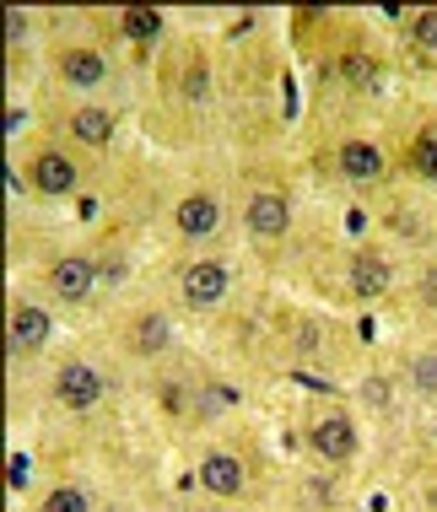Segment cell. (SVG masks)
Here are the masks:
<instances>
[{"instance_id":"cell-11","label":"cell","mask_w":437,"mask_h":512,"mask_svg":"<svg viewBox=\"0 0 437 512\" xmlns=\"http://www.w3.org/2000/svg\"><path fill=\"white\" fill-rule=\"evenodd\" d=\"M168 340H173V324H168V318H162V313H141V318H135V324H130V356H162V351H168Z\"/></svg>"},{"instance_id":"cell-21","label":"cell","mask_w":437,"mask_h":512,"mask_svg":"<svg viewBox=\"0 0 437 512\" xmlns=\"http://www.w3.org/2000/svg\"><path fill=\"white\" fill-rule=\"evenodd\" d=\"M6 38H11V44H22V38H27V17H22V11H6Z\"/></svg>"},{"instance_id":"cell-7","label":"cell","mask_w":437,"mask_h":512,"mask_svg":"<svg viewBox=\"0 0 437 512\" xmlns=\"http://www.w3.org/2000/svg\"><path fill=\"white\" fill-rule=\"evenodd\" d=\"M103 76H108V60H103L98 49L76 44V49H65V54H60V81H71V87L92 92V87H98Z\"/></svg>"},{"instance_id":"cell-15","label":"cell","mask_w":437,"mask_h":512,"mask_svg":"<svg viewBox=\"0 0 437 512\" xmlns=\"http://www.w3.org/2000/svg\"><path fill=\"white\" fill-rule=\"evenodd\" d=\"M119 27H125V38H135V44H157L162 38V11L157 6H130L125 17H119Z\"/></svg>"},{"instance_id":"cell-10","label":"cell","mask_w":437,"mask_h":512,"mask_svg":"<svg viewBox=\"0 0 437 512\" xmlns=\"http://www.w3.org/2000/svg\"><path fill=\"white\" fill-rule=\"evenodd\" d=\"M54 318L44 308H33V302H22V308H11V345L17 351H38V345L49 340Z\"/></svg>"},{"instance_id":"cell-16","label":"cell","mask_w":437,"mask_h":512,"mask_svg":"<svg viewBox=\"0 0 437 512\" xmlns=\"http://www.w3.org/2000/svg\"><path fill=\"white\" fill-rule=\"evenodd\" d=\"M411 168L421 178H432L437 184V124H427V130L416 135V146H411Z\"/></svg>"},{"instance_id":"cell-13","label":"cell","mask_w":437,"mask_h":512,"mask_svg":"<svg viewBox=\"0 0 437 512\" xmlns=\"http://www.w3.org/2000/svg\"><path fill=\"white\" fill-rule=\"evenodd\" d=\"M346 281H351V297H384L389 292V265L378 254H357Z\"/></svg>"},{"instance_id":"cell-23","label":"cell","mask_w":437,"mask_h":512,"mask_svg":"<svg viewBox=\"0 0 437 512\" xmlns=\"http://www.w3.org/2000/svg\"><path fill=\"white\" fill-rule=\"evenodd\" d=\"M103 512H125V507H103Z\"/></svg>"},{"instance_id":"cell-17","label":"cell","mask_w":437,"mask_h":512,"mask_svg":"<svg viewBox=\"0 0 437 512\" xmlns=\"http://www.w3.org/2000/svg\"><path fill=\"white\" fill-rule=\"evenodd\" d=\"M44 512H92V502H87V491L60 486V491H49V496H44Z\"/></svg>"},{"instance_id":"cell-6","label":"cell","mask_w":437,"mask_h":512,"mask_svg":"<svg viewBox=\"0 0 437 512\" xmlns=\"http://www.w3.org/2000/svg\"><path fill=\"white\" fill-rule=\"evenodd\" d=\"M184 297L195 302V308H216V302L227 297V265L222 259H195V265L184 270Z\"/></svg>"},{"instance_id":"cell-19","label":"cell","mask_w":437,"mask_h":512,"mask_svg":"<svg viewBox=\"0 0 437 512\" xmlns=\"http://www.w3.org/2000/svg\"><path fill=\"white\" fill-rule=\"evenodd\" d=\"M411 383L421 394H437V356H416V367H411Z\"/></svg>"},{"instance_id":"cell-8","label":"cell","mask_w":437,"mask_h":512,"mask_svg":"<svg viewBox=\"0 0 437 512\" xmlns=\"http://www.w3.org/2000/svg\"><path fill=\"white\" fill-rule=\"evenodd\" d=\"M173 221H179L184 238H211V232L222 227V205H216L211 195H189V200H179Z\"/></svg>"},{"instance_id":"cell-3","label":"cell","mask_w":437,"mask_h":512,"mask_svg":"<svg viewBox=\"0 0 437 512\" xmlns=\"http://www.w3.org/2000/svg\"><path fill=\"white\" fill-rule=\"evenodd\" d=\"M243 221H249L254 238L276 243V238H286V227H292V205H286L281 189H259V195H249V211H243Z\"/></svg>"},{"instance_id":"cell-20","label":"cell","mask_w":437,"mask_h":512,"mask_svg":"<svg viewBox=\"0 0 437 512\" xmlns=\"http://www.w3.org/2000/svg\"><path fill=\"white\" fill-rule=\"evenodd\" d=\"M340 76H346L351 87H367V76H373V60H362V54H346V60H340Z\"/></svg>"},{"instance_id":"cell-24","label":"cell","mask_w":437,"mask_h":512,"mask_svg":"<svg viewBox=\"0 0 437 512\" xmlns=\"http://www.w3.org/2000/svg\"><path fill=\"white\" fill-rule=\"evenodd\" d=\"M432 507H437V491H432Z\"/></svg>"},{"instance_id":"cell-4","label":"cell","mask_w":437,"mask_h":512,"mask_svg":"<svg viewBox=\"0 0 437 512\" xmlns=\"http://www.w3.org/2000/svg\"><path fill=\"white\" fill-rule=\"evenodd\" d=\"M308 442H313V453L330 459V464L357 459V426H351V415H324V421H313Z\"/></svg>"},{"instance_id":"cell-5","label":"cell","mask_w":437,"mask_h":512,"mask_svg":"<svg viewBox=\"0 0 437 512\" xmlns=\"http://www.w3.org/2000/svg\"><path fill=\"white\" fill-rule=\"evenodd\" d=\"M49 286H54V297H65V302H87L92 286H98V265H92L87 254H65L60 265L49 270Z\"/></svg>"},{"instance_id":"cell-14","label":"cell","mask_w":437,"mask_h":512,"mask_svg":"<svg viewBox=\"0 0 437 512\" xmlns=\"http://www.w3.org/2000/svg\"><path fill=\"white\" fill-rule=\"evenodd\" d=\"M71 135L81 146H108V141H114V114H108V108H76V114H71Z\"/></svg>"},{"instance_id":"cell-22","label":"cell","mask_w":437,"mask_h":512,"mask_svg":"<svg viewBox=\"0 0 437 512\" xmlns=\"http://www.w3.org/2000/svg\"><path fill=\"white\" fill-rule=\"evenodd\" d=\"M421 302H427V308L437 313V270H427V275H421Z\"/></svg>"},{"instance_id":"cell-12","label":"cell","mask_w":437,"mask_h":512,"mask_svg":"<svg viewBox=\"0 0 437 512\" xmlns=\"http://www.w3.org/2000/svg\"><path fill=\"white\" fill-rule=\"evenodd\" d=\"M340 173H346L351 184H373V178L384 173V151L367 146V141H346L340 146Z\"/></svg>"},{"instance_id":"cell-18","label":"cell","mask_w":437,"mask_h":512,"mask_svg":"<svg viewBox=\"0 0 437 512\" xmlns=\"http://www.w3.org/2000/svg\"><path fill=\"white\" fill-rule=\"evenodd\" d=\"M411 38L421 49H437V6L432 11H416V22H411Z\"/></svg>"},{"instance_id":"cell-1","label":"cell","mask_w":437,"mask_h":512,"mask_svg":"<svg viewBox=\"0 0 437 512\" xmlns=\"http://www.w3.org/2000/svg\"><path fill=\"white\" fill-rule=\"evenodd\" d=\"M54 399H60L65 410H92L103 399V372L87 367V362H65L54 372Z\"/></svg>"},{"instance_id":"cell-2","label":"cell","mask_w":437,"mask_h":512,"mask_svg":"<svg viewBox=\"0 0 437 512\" xmlns=\"http://www.w3.org/2000/svg\"><path fill=\"white\" fill-rule=\"evenodd\" d=\"M76 178H81V168H76L71 157H65V151H38V157L27 162V184H33L38 195H49V200L71 195Z\"/></svg>"},{"instance_id":"cell-9","label":"cell","mask_w":437,"mask_h":512,"mask_svg":"<svg viewBox=\"0 0 437 512\" xmlns=\"http://www.w3.org/2000/svg\"><path fill=\"white\" fill-rule=\"evenodd\" d=\"M200 486L211 496H238L243 491V464L232 459V453H206V459H200Z\"/></svg>"}]
</instances>
